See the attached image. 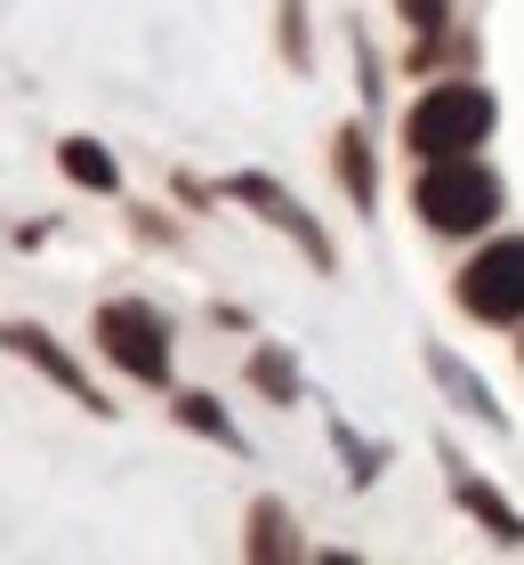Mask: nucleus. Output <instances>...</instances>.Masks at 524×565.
Segmentation results:
<instances>
[{
  "mask_svg": "<svg viewBox=\"0 0 524 565\" xmlns=\"http://www.w3.org/2000/svg\"><path fill=\"white\" fill-rule=\"evenodd\" d=\"M243 557H258V565H275V557H299V525H291V509H282L275 493H267V501H250Z\"/></svg>",
  "mask_w": 524,
  "mask_h": 565,
  "instance_id": "obj_10",
  "label": "nucleus"
},
{
  "mask_svg": "<svg viewBox=\"0 0 524 565\" xmlns=\"http://www.w3.org/2000/svg\"><path fill=\"white\" fill-rule=\"evenodd\" d=\"M331 445H339V460H347V477H355V484H372V477H379V460H387L379 445H363L347 420H331Z\"/></svg>",
  "mask_w": 524,
  "mask_h": 565,
  "instance_id": "obj_14",
  "label": "nucleus"
},
{
  "mask_svg": "<svg viewBox=\"0 0 524 565\" xmlns=\"http://www.w3.org/2000/svg\"><path fill=\"white\" fill-rule=\"evenodd\" d=\"M428 372H436V388H443V396H452V404H460V413H477L484 428H501V404H492V388H484V380H477V372H468V364H460V355H452V348H428Z\"/></svg>",
  "mask_w": 524,
  "mask_h": 565,
  "instance_id": "obj_9",
  "label": "nucleus"
},
{
  "mask_svg": "<svg viewBox=\"0 0 524 565\" xmlns=\"http://www.w3.org/2000/svg\"><path fill=\"white\" fill-rule=\"evenodd\" d=\"M443 469H452V501L468 509V518H477V525H484V533H492V542H501V550H524V509L492 493V484H484L477 469H468L460 452H443Z\"/></svg>",
  "mask_w": 524,
  "mask_h": 565,
  "instance_id": "obj_7",
  "label": "nucleus"
},
{
  "mask_svg": "<svg viewBox=\"0 0 524 565\" xmlns=\"http://www.w3.org/2000/svg\"><path fill=\"white\" fill-rule=\"evenodd\" d=\"M331 170H339V186H347L355 211H372V202H379V170H372V138H363V130H339L331 138Z\"/></svg>",
  "mask_w": 524,
  "mask_h": 565,
  "instance_id": "obj_11",
  "label": "nucleus"
},
{
  "mask_svg": "<svg viewBox=\"0 0 524 565\" xmlns=\"http://www.w3.org/2000/svg\"><path fill=\"white\" fill-rule=\"evenodd\" d=\"M282 57L307 65V0H282Z\"/></svg>",
  "mask_w": 524,
  "mask_h": 565,
  "instance_id": "obj_15",
  "label": "nucleus"
},
{
  "mask_svg": "<svg viewBox=\"0 0 524 565\" xmlns=\"http://www.w3.org/2000/svg\"><path fill=\"white\" fill-rule=\"evenodd\" d=\"M411 211L428 235H484L501 218V178H492L477 153H443V162H419L411 178Z\"/></svg>",
  "mask_w": 524,
  "mask_h": 565,
  "instance_id": "obj_1",
  "label": "nucleus"
},
{
  "mask_svg": "<svg viewBox=\"0 0 524 565\" xmlns=\"http://www.w3.org/2000/svg\"><path fill=\"white\" fill-rule=\"evenodd\" d=\"M516 355H524V340H516Z\"/></svg>",
  "mask_w": 524,
  "mask_h": 565,
  "instance_id": "obj_17",
  "label": "nucleus"
},
{
  "mask_svg": "<svg viewBox=\"0 0 524 565\" xmlns=\"http://www.w3.org/2000/svg\"><path fill=\"white\" fill-rule=\"evenodd\" d=\"M250 388L275 396V404H299V364H291V348H258V355H250Z\"/></svg>",
  "mask_w": 524,
  "mask_h": 565,
  "instance_id": "obj_13",
  "label": "nucleus"
},
{
  "mask_svg": "<svg viewBox=\"0 0 524 565\" xmlns=\"http://www.w3.org/2000/svg\"><path fill=\"white\" fill-rule=\"evenodd\" d=\"M0 348H9L17 364H33V372L49 380V388H57V396H73L82 413L114 420V404H105V388L89 380V364H82V355H73V348H65L49 323H33V316H9V323H0Z\"/></svg>",
  "mask_w": 524,
  "mask_h": 565,
  "instance_id": "obj_5",
  "label": "nucleus"
},
{
  "mask_svg": "<svg viewBox=\"0 0 524 565\" xmlns=\"http://www.w3.org/2000/svg\"><path fill=\"white\" fill-rule=\"evenodd\" d=\"M452 299H460V316H477V323H524V235L484 243L477 259L452 275Z\"/></svg>",
  "mask_w": 524,
  "mask_h": 565,
  "instance_id": "obj_4",
  "label": "nucleus"
},
{
  "mask_svg": "<svg viewBox=\"0 0 524 565\" xmlns=\"http://www.w3.org/2000/svg\"><path fill=\"white\" fill-rule=\"evenodd\" d=\"M89 340H97V355L121 380H138V388H170V316L153 299H105L89 316Z\"/></svg>",
  "mask_w": 524,
  "mask_h": 565,
  "instance_id": "obj_2",
  "label": "nucleus"
},
{
  "mask_svg": "<svg viewBox=\"0 0 524 565\" xmlns=\"http://www.w3.org/2000/svg\"><path fill=\"white\" fill-rule=\"evenodd\" d=\"M396 9H404V24H411L419 41H436V33H443V0H396Z\"/></svg>",
  "mask_w": 524,
  "mask_h": 565,
  "instance_id": "obj_16",
  "label": "nucleus"
},
{
  "mask_svg": "<svg viewBox=\"0 0 524 565\" xmlns=\"http://www.w3.org/2000/svg\"><path fill=\"white\" fill-rule=\"evenodd\" d=\"M492 121H501L492 89H477V82H436V89L404 114V146L419 153V162H443V153H477V146L492 138Z\"/></svg>",
  "mask_w": 524,
  "mask_h": 565,
  "instance_id": "obj_3",
  "label": "nucleus"
},
{
  "mask_svg": "<svg viewBox=\"0 0 524 565\" xmlns=\"http://www.w3.org/2000/svg\"><path fill=\"white\" fill-rule=\"evenodd\" d=\"M170 413H178V428L210 436V445H226V452H250V445H243V428L226 420V404H218V396H202V388H178V396H170Z\"/></svg>",
  "mask_w": 524,
  "mask_h": 565,
  "instance_id": "obj_12",
  "label": "nucleus"
},
{
  "mask_svg": "<svg viewBox=\"0 0 524 565\" xmlns=\"http://www.w3.org/2000/svg\"><path fill=\"white\" fill-rule=\"evenodd\" d=\"M226 194H234V202H250V211L267 218L275 235H291V243L307 250V267H314V275H331V267H339L331 235H323V226H314V218L299 211V194H291V186H275L267 170H234V178H226Z\"/></svg>",
  "mask_w": 524,
  "mask_h": 565,
  "instance_id": "obj_6",
  "label": "nucleus"
},
{
  "mask_svg": "<svg viewBox=\"0 0 524 565\" xmlns=\"http://www.w3.org/2000/svg\"><path fill=\"white\" fill-rule=\"evenodd\" d=\"M57 170H65V186H82V194H121V162H114V146H97V138H57Z\"/></svg>",
  "mask_w": 524,
  "mask_h": 565,
  "instance_id": "obj_8",
  "label": "nucleus"
}]
</instances>
